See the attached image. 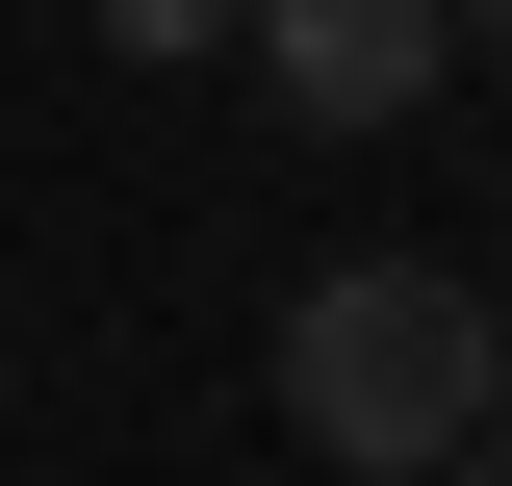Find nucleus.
Masks as SVG:
<instances>
[{
	"mask_svg": "<svg viewBox=\"0 0 512 486\" xmlns=\"http://www.w3.org/2000/svg\"><path fill=\"white\" fill-rule=\"evenodd\" d=\"M77 26H103V52H128V77H180V52H231L256 0H77Z\"/></svg>",
	"mask_w": 512,
	"mask_h": 486,
	"instance_id": "3",
	"label": "nucleus"
},
{
	"mask_svg": "<svg viewBox=\"0 0 512 486\" xmlns=\"http://www.w3.org/2000/svg\"><path fill=\"white\" fill-rule=\"evenodd\" d=\"M461 52H512V0H461Z\"/></svg>",
	"mask_w": 512,
	"mask_h": 486,
	"instance_id": "5",
	"label": "nucleus"
},
{
	"mask_svg": "<svg viewBox=\"0 0 512 486\" xmlns=\"http://www.w3.org/2000/svg\"><path fill=\"white\" fill-rule=\"evenodd\" d=\"M231 52H256L282 128H410V103L461 77V0H256Z\"/></svg>",
	"mask_w": 512,
	"mask_h": 486,
	"instance_id": "2",
	"label": "nucleus"
},
{
	"mask_svg": "<svg viewBox=\"0 0 512 486\" xmlns=\"http://www.w3.org/2000/svg\"><path fill=\"white\" fill-rule=\"evenodd\" d=\"M487 282L461 256H333V282H282V435L359 486H436L461 435H487Z\"/></svg>",
	"mask_w": 512,
	"mask_h": 486,
	"instance_id": "1",
	"label": "nucleus"
},
{
	"mask_svg": "<svg viewBox=\"0 0 512 486\" xmlns=\"http://www.w3.org/2000/svg\"><path fill=\"white\" fill-rule=\"evenodd\" d=\"M436 486H512V410H487V435H461V461H436Z\"/></svg>",
	"mask_w": 512,
	"mask_h": 486,
	"instance_id": "4",
	"label": "nucleus"
}]
</instances>
